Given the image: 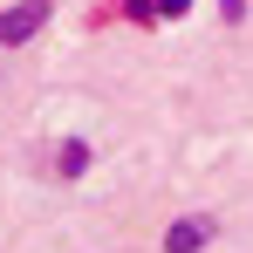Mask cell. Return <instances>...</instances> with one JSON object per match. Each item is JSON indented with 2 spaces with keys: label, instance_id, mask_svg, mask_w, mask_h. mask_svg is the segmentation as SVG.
I'll list each match as a JSON object with an SVG mask.
<instances>
[{
  "label": "cell",
  "instance_id": "1",
  "mask_svg": "<svg viewBox=\"0 0 253 253\" xmlns=\"http://www.w3.org/2000/svg\"><path fill=\"white\" fill-rule=\"evenodd\" d=\"M42 21H48V0H21V7H7V14H0V48H21L28 35H42Z\"/></svg>",
  "mask_w": 253,
  "mask_h": 253
},
{
  "label": "cell",
  "instance_id": "2",
  "mask_svg": "<svg viewBox=\"0 0 253 253\" xmlns=\"http://www.w3.org/2000/svg\"><path fill=\"white\" fill-rule=\"evenodd\" d=\"M206 240H212V219H178L165 233V253H199Z\"/></svg>",
  "mask_w": 253,
  "mask_h": 253
}]
</instances>
